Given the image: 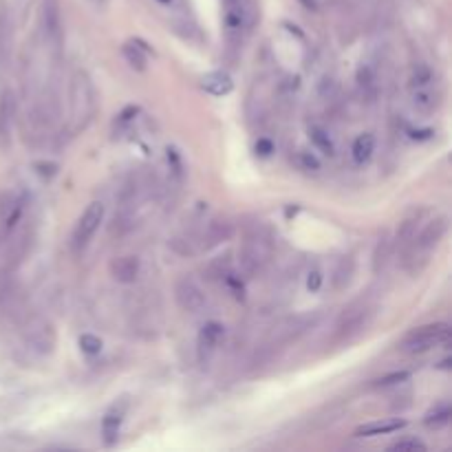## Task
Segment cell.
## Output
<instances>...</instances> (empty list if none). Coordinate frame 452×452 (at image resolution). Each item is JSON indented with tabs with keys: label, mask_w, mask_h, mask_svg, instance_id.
Returning a JSON list of instances; mask_svg holds the SVG:
<instances>
[{
	"label": "cell",
	"mask_w": 452,
	"mask_h": 452,
	"mask_svg": "<svg viewBox=\"0 0 452 452\" xmlns=\"http://www.w3.org/2000/svg\"><path fill=\"white\" fill-rule=\"evenodd\" d=\"M413 104H415L417 111L430 113L437 107V95L432 93L428 86H419V88H415V93H413Z\"/></svg>",
	"instance_id": "d6986e66"
},
{
	"label": "cell",
	"mask_w": 452,
	"mask_h": 452,
	"mask_svg": "<svg viewBox=\"0 0 452 452\" xmlns=\"http://www.w3.org/2000/svg\"><path fill=\"white\" fill-rule=\"evenodd\" d=\"M207 271L212 274L210 278H221V280H225V276H228L230 271H232V269H230V259H228V256H219L217 261L210 263Z\"/></svg>",
	"instance_id": "484cf974"
},
{
	"label": "cell",
	"mask_w": 452,
	"mask_h": 452,
	"mask_svg": "<svg viewBox=\"0 0 452 452\" xmlns=\"http://www.w3.org/2000/svg\"><path fill=\"white\" fill-rule=\"evenodd\" d=\"M357 82H359V88H362V93H364L367 97H375V93H378V84H375V75L369 67H362L357 71Z\"/></svg>",
	"instance_id": "cb8c5ba5"
},
{
	"label": "cell",
	"mask_w": 452,
	"mask_h": 452,
	"mask_svg": "<svg viewBox=\"0 0 452 452\" xmlns=\"http://www.w3.org/2000/svg\"><path fill=\"white\" fill-rule=\"evenodd\" d=\"M450 342V327L446 322H434L426 327L413 329L409 336L402 340V351L406 353H424L432 346H441Z\"/></svg>",
	"instance_id": "6da1fadb"
},
{
	"label": "cell",
	"mask_w": 452,
	"mask_h": 452,
	"mask_svg": "<svg viewBox=\"0 0 452 452\" xmlns=\"http://www.w3.org/2000/svg\"><path fill=\"white\" fill-rule=\"evenodd\" d=\"M161 3H170V0H161Z\"/></svg>",
	"instance_id": "e575fe53"
},
{
	"label": "cell",
	"mask_w": 452,
	"mask_h": 452,
	"mask_svg": "<svg viewBox=\"0 0 452 452\" xmlns=\"http://www.w3.org/2000/svg\"><path fill=\"white\" fill-rule=\"evenodd\" d=\"M417 223H419V212H413L411 217H406L395 234V249L399 254H409L413 247V240L417 236Z\"/></svg>",
	"instance_id": "7c38bea8"
},
{
	"label": "cell",
	"mask_w": 452,
	"mask_h": 452,
	"mask_svg": "<svg viewBox=\"0 0 452 452\" xmlns=\"http://www.w3.org/2000/svg\"><path fill=\"white\" fill-rule=\"evenodd\" d=\"M307 287H309V292H318L320 287H322V271L315 267V269H311L309 271V278H307Z\"/></svg>",
	"instance_id": "4dcf8cb0"
},
{
	"label": "cell",
	"mask_w": 452,
	"mask_h": 452,
	"mask_svg": "<svg viewBox=\"0 0 452 452\" xmlns=\"http://www.w3.org/2000/svg\"><path fill=\"white\" fill-rule=\"evenodd\" d=\"M201 86L207 90L210 95L223 97V95L232 93L234 82H232V78H230V73H225V71H210V73L203 75Z\"/></svg>",
	"instance_id": "4fadbf2b"
},
{
	"label": "cell",
	"mask_w": 452,
	"mask_h": 452,
	"mask_svg": "<svg viewBox=\"0 0 452 452\" xmlns=\"http://www.w3.org/2000/svg\"><path fill=\"white\" fill-rule=\"evenodd\" d=\"M42 27L47 40H51L53 44H60V38H62V20H60L57 0H44L42 3Z\"/></svg>",
	"instance_id": "52a82bcc"
},
{
	"label": "cell",
	"mask_w": 452,
	"mask_h": 452,
	"mask_svg": "<svg viewBox=\"0 0 452 452\" xmlns=\"http://www.w3.org/2000/svg\"><path fill=\"white\" fill-rule=\"evenodd\" d=\"M174 298H177V305L184 309V311H188V313H199L205 307V294H203V289L192 278H188V276L177 280V285H174Z\"/></svg>",
	"instance_id": "277c9868"
},
{
	"label": "cell",
	"mask_w": 452,
	"mask_h": 452,
	"mask_svg": "<svg viewBox=\"0 0 452 452\" xmlns=\"http://www.w3.org/2000/svg\"><path fill=\"white\" fill-rule=\"evenodd\" d=\"M13 113H16V102H13V95L3 93L0 97V139L7 142L11 135V124H13Z\"/></svg>",
	"instance_id": "5bb4252c"
},
{
	"label": "cell",
	"mask_w": 452,
	"mask_h": 452,
	"mask_svg": "<svg viewBox=\"0 0 452 452\" xmlns=\"http://www.w3.org/2000/svg\"><path fill=\"white\" fill-rule=\"evenodd\" d=\"M300 5H303L305 9H311V11L318 9V3H315V0H300Z\"/></svg>",
	"instance_id": "836d02e7"
},
{
	"label": "cell",
	"mask_w": 452,
	"mask_h": 452,
	"mask_svg": "<svg viewBox=\"0 0 452 452\" xmlns=\"http://www.w3.org/2000/svg\"><path fill=\"white\" fill-rule=\"evenodd\" d=\"M373 153H375V137L371 132H362L359 137L353 142V148H351L353 161L357 165H364L367 161H371Z\"/></svg>",
	"instance_id": "2e32d148"
},
{
	"label": "cell",
	"mask_w": 452,
	"mask_h": 452,
	"mask_svg": "<svg viewBox=\"0 0 452 452\" xmlns=\"http://www.w3.org/2000/svg\"><path fill=\"white\" fill-rule=\"evenodd\" d=\"M409 378H411V375L406 373V371H395V373H390V375H384V378H380V380H375V382H373V386H375V388L395 386V384H402V382H406Z\"/></svg>",
	"instance_id": "4316f807"
},
{
	"label": "cell",
	"mask_w": 452,
	"mask_h": 452,
	"mask_svg": "<svg viewBox=\"0 0 452 452\" xmlns=\"http://www.w3.org/2000/svg\"><path fill=\"white\" fill-rule=\"evenodd\" d=\"M124 413H126V402L113 404L109 413L104 415L102 419V432H104V444L107 446H115L117 437H119V426L124 421Z\"/></svg>",
	"instance_id": "ba28073f"
},
{
	"label": "cell",
	"mask_w": 452,
	"mask_h": 452,
	"mask_svg": "<svg viewBox=\"0 0 452 452\" xmlns=\"http://www.w3.org/2000/svg\"><path fill=\"white\" fill-rule=\"evenodd\" d=\"M142 271V263L137 256H119L111 263V276L117 280V282H124V285H130L137 280Z\"/></svg>",
	"instance_id": "9c48e42d"
},
{
	"label": "cell",
	"mask_w": 452,
	"mask_h": 452,
	"mask_svg": "<svg viewBox=\"0 0 452 452\" xmlns=\"http://www.w3.org/2000/svg\"><path fill=\"white\" fill-rule=\"evenodd\" d=\"M11 47V25L5 13H0V62H5Z\"/></svg>",
	"instance_id": "d4e9b609"
},
{
	"label": "cell",
	"mask_w": 452,
	"mask_h": 452,
	"mask_svg": "<svg viewBox=\"0 0 452 452\" xmlns=\"http://www.w3.org/2000/svg\"><path fill=\"white\" fill-rule=\"evenodd\" d=\"M364 309H349L342 318H340V324H338V331H336V340L338 342H349L357 331H362L364 327Z\"/></svg>",
	"instance_id": "8fae6325"
},
{
	"label": "cell",
	"mask_w": 452,
	"mask_h": 452,
	"mask_svg": "<svg viewBox=\"0 0 452 452\" xmlns=\"http://www.w3.org/2000/svg\"><path fill=\"white\" fill-rule=\"evenodd\" d=\"M223 334H225V327L221 322H207L201 329V334H199V357H201L203 364H205V362H210V357L214 355L217 346L223 340Z\"/></svg>",
	"instance_id": "8992f818"
},
{
	"label": "cell",
	"mask_w": 452,
	"mask_h": 452,
	"mask_svg": "<svg viewBox=\"0 0 452 452\" xmlns=\"http://www.w3.org/2000/svg\"><path fill=\"white\" fill-rule=\"evenodd\" d=\"M267 259H269L267 240L261 236H247L245 243H243V249H240V265H243L245 274L247 276L259 274V271L265 267Z\"/></svg>",
	"instance_id": "3957f363"
},
{
	"label": "cell",
	"mask_w": 452,
	"mask_h": 452,
	"mask_svg": "<svg viewBox=\"0 0 452 452\" xmlns=\"http://www.w3.org/2000/svg\"><path fill=\"white\" fill-rule=\"evenodd\" d=\"M388 450H399V452H406V450H411V452H424L426 450V444H421L419 439H399L395 444H390Z\"/></svg>",
	"instance_id": "f1b7e54d"
},
{
	"label": "cell",
	"mask_w": 452,
	"mask_h": 452,
	"mask_svg": "<svg viewBox=\"0 0 452 452\" xmlns=\"http://www.w3.org/2000/svg\"><path fill=\"white\" fill-rule=\"evenodd\" d=\"M406 426L404 419H386V421H373V424H364L355 430V437H375V434H388L402 430Z\"/></svg>",
	"instance_id": "9a60e30c"
},
{
	"label": "cell",
	"mask_w": 452,
	"mask_h": 452,
	"mask_svg": "<svg viewBox=\"0 0 452 452\" xmlns=\"http://www.w3.org/2000/svg\"><path fill=\"white\" fill-rule=\"evenodd\" d=\"M303 161H305V165H307V168H313V170H318V161H315L313 157H309V155H303Z\"/></svg>",
	"instance_id": "d6a6232c"
},
{
	"label": "cell",
	"mask_w": 452,
	"mask_h": 452,
	"mask_svg": "<svg viewBox=\"0 0 452 452\" xmlns=\"http://www.w3.org/2000/svg\"><path fill=\"white\" fill-rule=\"evenodd\" d=\"M311 142H313V146L320 150L322 155H327V157H331L336 153V148H334V142H331V137H329V132L327 130H322V128H311Z\"/></svg>",
	"instance_id": "603a6c76"
},
{
	"label": "cell",
	"mask_w": 452,
	"mask_h": 452,
	"mask_svg": "<svg viewBox=\"0 0 452 452\" xmlns=\"http://www.w3.org/2000/svg\"><path fill=\"white\" fill-rule=\"evenodd\" d=\"M430 82V71L424 67V64H419L413 73V88H419V86H428Z\"/></svg>",
	"instance_id": "f546056e"
},
{
	"label": "cell",
	"mask_w": 452,
	"mask_h": 452,
	"mask_svg": "<svg viewBox=\"0 0 452 452\" xmlns=\"http://www.w3.org/2000/svg\"><path fill=\"white\" fill-rule=\"evenodd\" d=\"M446 232H448V219L446 217H437V219L426 223V228L419 232V236H415L411 249L428 254L430 249H434L437 245L441 243V238L446 236Z\"/></svg>",
	"instance_id": "5b68a950"
},
{
	"label": "cell",
	"mask_w": 452,
	"mask_h": 452,
	"mask_svg": "<svg viewBox=\"0 0 452 452\" xmlns=\"http://www.w3.org/2000/svg\"><path fill=\"white\" fill-rule=\"evenodd\" d=\"M122 53L126 57V62L132 67V69H137V71H146V51L139 47L137 42H128L122 47Z\"/></svg>",
	"instance_id": "ac0fdd59"
},
{
	"label": "cell",
	"mask_w": 452,
	"mask_h": 452,
	"mask_svg": "<svg viewBox=\"0 0 452 452\" xmlns=\"http://www.w3.org/2000/svg\"><path fill=\"white\" fill-rule=\"evenodd\" d=\"M390 252H393V240H390V238L384 234V236L378 240V245H375V252H373V269H375V274H380V271L386 267Z\"/></svg>",
	"instance_id": "e0dca14e"
},
{
	"label": "cell",
	"mask_w": 452,
	"mask_h": 452,
	"mask_svg": "<svg viewBox=\"0 0 452 452\" xmlns=\"http://www.w3.org/2000/svg\"><path fill=\"white\" fill-rule=\"evenodd\" d=\"M353 269H355L353 259H351V256H344V259L338 263L336 276H334V280H336V289H344L346 285L351 282V278H353Z\"/></svg>",
	"instance_id": "ffe728a7"
},
{
	"label": "cell",
	"mask_w": 452,
	"mask_h": 452,
	"mask_svg": "<svg viewBox=\"0 0 452 452\" xmlns=\"http://www.w3.org/2000/svg\"><path fill=\"white\" fill-rule=\"evenodd\" d=\"M256 153L263 155V157H269L271 153H274V144H271L269 139H259V144H256Z\"/></svg>",
	"instance_id": "1f68e13d"
},
{
	"label": "cell",
	"mask_w": 452,
	"mask_h": 452,
	"mask_svg": "<svg viewBox=\"0 0 452 452\" xmlns=\"http://www.w3.org/2000/svg\"><path fill=\"white\" fill-rule=\"evenodd\" d=\"M452 417V409L448 404H439L434 411H430L426 415V426L428 428H444Z\"/></svg>",
	"instance_id": "7402d4cb"
},
{
	"label": "cell",
	"mask_w": 452,
	"mask_h": 452,
	"mask_svg": "<svg viewBox=\"0 0 452 452\" xmlns=\"http://www.w3.org/2000/svg\"><path fill=\"white\" fill-rule=\"evenodd\" d=\"M102 219H104V205L100 201H93L84 210V214L80 217L78 225H75V230H73V247L75 249L80 252L88 245V240L93 238V234L97 232Z\"/></svg>",
	"instance_id": "7a4b0ae2"
},
{
	"label": "cell",
	"mask_w": 452,
	"mask_h": 452,
	"mask_svg": "<svg viewBox=\"0 0 452 452\" xmlns=\"http://www.w3.org/2000/svg\"><path fill=\"white\" fill-rule=\"evenodd\" d=\"M36 336H38V338H34V349H38L40 353H47V351H51V349H53L55 336H53L51 324L42 322V324L38 327V331H36Z\"/></svg>",
	"instance_id": "44dd1931"
},
{
	"label": "cell",
	"mask_w": 452,
	"mask_h": 452,
	"mask_svg": "<svg viewBox=\"0 0 452 452\" xmlns=\"http://www.w3.org/2000/svg\"><path fill=\"white\" fill-rule=\"evenodd\" d=\"M234 234V225L228 219H212L205 225V232H203V247H217L225 240H230Z\"/></svg>",
	"instance_id": "30bf717a"
},
{
	"label": "cell",
	"mask_w": 452,
	"mask_h": 452,
	"mask_svg": "<svg viewBox=\"0 0 452 452\" xmlns=\"http://www.w3.org/2000/svg\"><path fill=\"white\" fill-rule=\"evenodd\" d=\"M80 346L82 351L88 353V355H97L102 351V340L93 334H82L80 336Z\"/></svg>",
	"instance_id": "83f0119b"
}]
</instances>
